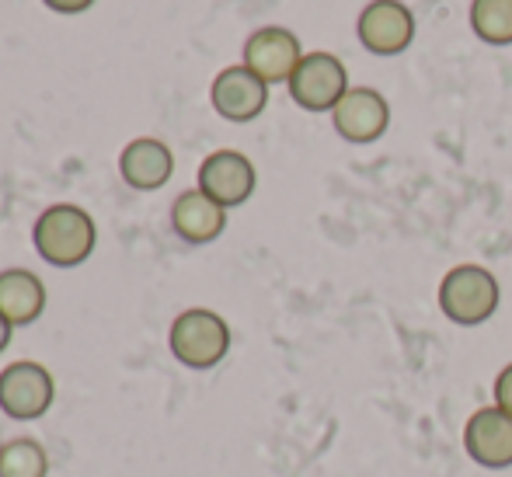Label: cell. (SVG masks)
I'll list each match as a JSON object with an SVG mask.
<instances>
[{"label":"cell","mask_w":512,"mask_h":477,"mask_svg":"<svg viewBox=\"0 0 512 477\" xmlns=\"http://www.w3.org/2000/svg\"><path fill=\"white\" fill-rule=\"evenodd\" d=\"M304 53H300V39L290 28H258L248 42H244V67L258 74L265 84H290L293 70L300 67Z\"/></svg>","instance_id":"6"},{"label":"cell","mask_w":512,"mask_h":477,"mask_svg":"<svg viewBox=\"0 0 512 477\" xmlns=\"http://www.w3.org/2000/svg\"><path fill=\"white\" fill-rule=\"evenodd\" d=\"M49 453L35 439H7L0 446V477H46Z\"/></svg>","instance_id":"16"},{"label":"cell","mask_w":512,"mask_h":477,"mask_svg":"<svg viewBox=\"0 0 512 477\" xmlns=\"http://www.w3.org/2000/svg\"><path fill=\"white\" fill-rule=\"evenodd\" d=\"M42 310H46V286H42V279L35 272L28 269L0 272V314L14 328H25V324L39 321Z\"/></svg>","instance_id":"14"},{"label":"cell","mask_w":512,"mask_h":477,"mask_svg":"<svg viewBox=\"0 0 512 477\" xmlns=\"http://www.w3.org/2000/svg\"><path fill=\"white\" fill-rule=\"evenodd\" d=\"M349 91V74L331 53H307L290 77V98L307 112H335Z\"/></svg>","instance_id":"5"},{"label":"cell","mask_w":512,"mask_h":477,"mask_svg":"<svg viewBox=\"0 0 512 477\" xmlns=\"http://www.w3.org/2000/svg\"><path fill=\"white\" fill-rule=\"evenodd\" d=\"M35 251L42 255V262L56 265V269H77L81 262H88L95 251L98 230L95 220L84 213L81 206L70 202H56L46 213L35 220L32 230Z\"/></svg>","instance_id":"1"},{"label":"cell","mask_w":512,"mask_h":477,"mask_svg":"<svg viewBox=\"0 0 512 477\" xmlns=\"http://www.w3.org/2000/svg\"><path fill=\"white\" fill-rule=\"evenodd\" d=\"M11 331H14V324L7 321L4 314H0V352H4L7 345H11Z\"/></svg>","instance_id":"19"},{"label":"cell","mask_w":512,"mask_h":477,"mask_svg":"<svg viewBox=\"0 0 512 477\" xmlns=\"http://www.w3.org/2000/svg\"><path fill=\"white\" fill-rule=\"evenodd\" d=\"M56 383L46 366L39 363H11L0 373V411L14 422H35L53 408Z\"/></svg>","instance_id":"4"},{"label":"cell","mask_w":512,"mask_h":477,"mask_svg":"<svg viewBox=\"0 0 512 477\" xmlns=\"http://www.w3.org/2000/svg\"><path fill=\"white\" fill-rule=\"evenodd\" d=\"M199 189L223 209L241 206L255 192V164L237 150H216L199 168Z\"/></svg>","instance_id":"10"},{"label":"cell","mask_w":512,"mask_h":477,"mask_svg":"<svg viewBox=\"0 0 512 477\" xmlns=\"http://www.w3.org/2000/svg\"><path fill=\"white\" fill-rule=\"evenodd\" d=\"M42 4L56 14H81V11H88L95 0H42Z\"/></svg>","instance_id":"18"},{"label":"cell","mask_w":512,"mask_h":477,"mask_svg":"<svg viewBox=\"0 0 512 477\" xmlns=\"http://www.w3.org/2000/svg\"><path fill=\"white\" fill-rule=\"evenodd\" d=\"M471 28L488 46H512V0H471Z\"/></svg>","instance_id":"15"},{"label":"cell","mask_w":512,"mask_h":477,"mask_svg":"<svg viewBox=\"0 0 512 477\" xmlns=\"http://www.w3.org/2000/svg\"><path fill=\"white\" fill-rule=\"evenodd\" d=\"M464 450L471 453L474 464L492 467H512V415L502 408H481L471 415L464 429Z\"/></svg>","instance_id":"11"},{"label":"cell","mask_w":512,"mask_h":477,"mask_svg":"<svg viewBox=\"0 0 512 477\" xmlns=\"http://www.w3.org/2000/svg\"><path fill=\"white\" fill-rule=\"evenodd\" d=\"M213 108L227 122H251L265 112V101H269V84L258 74H251L248 67H227L216 74L213 88H209Z\"/></svg>","instance_id":"9"},{"label":"cell","mask_w":512,"mask_h":477,"mask_svg":"<svg viewBox=\"0 0 512 477\" xmlns=\"http://www.w3.org/2000/svg\"><path fill=\"white\" fill-rule=\"evenodd\" d=\"M439 307L453 324H464V328L485 324L499 307V283L481 265H457V269L443 276Z\"/></svg>","instance_id":"3"},{"label":"cell","mask_w":512,"mask_h":477,"mask_svg":"<svg viewBox=\"0 0 512 477\" xmlns=\"http://www.w3.org/2000/svg\"><path fill=\"white\" fill-rule=\"evenodd\" d=\"M168 342L182 366H189V370H213L230 352V328L220 314L196 307L175 317Z\"/></svg>","instance_id":"2"},{"label":"cell","mask_w":512,"mask_h":477,"mask_svg":"<svg viewBox=\"0 0 512 477\" xmlns=\"http://www.w3.org/2000/svg\"><path fill=\"white\" fill-rule=\"evenodd\" d=\"M119 171L129 189L154 192L171 178L175 157H171L168 143L154 140V136H140V140L126 143V150H122V157H119Z\"/></svg>","instance_id":"12"},{"label":"cell","mask_w":512,"mask_h":477,"mask_svg":"<svg viewBox=\"0 0 512 477\" xmlns=\"http://www.w3.org/2000/svg\"><path fill=\"white\" fill-rule=\"evenodd\" d=\"M415 39V18L401 0H373L359 14V42L377 56L405 53Z\"/></svg>","instance_id":"7"},{"label":"cell","mask_w":512,"mask_h":477,"mask_svg":"<svg viewBox=\"0 0 512 477\" xmlns=\"http://www.w3.org/2000/svg\"><path fill=\"white\" fill-rule=\"evenodd\" d=\"M171 227L182 241L189 244H209L227 227V209L213 202L203 189H189L171 206Z\"/></svg>","instance_id":"13"},{"label":"cell","mask_w":512,"mask_h":477,"mask_svg":"<svg viewBox=\"0 0 512 477\" xmlns=\"http://www.w3.org/2000/svg\"><path fill=\"white\" fill-rule=\"evenodd\" d=\"M495 408L512 415V363L499 373V380H495Z\"/></svg>","instance_id":"17"},{"label":"cell","mask_w":512,"mask_h":477,"mask_svg":"<svg viewBox=\"0 0 512 477\" xmlns=\"http://www.w3.org/2000/svg\"><path fill=\"white\" fill-rule=\"evenodd\" d=\"M331 119H335V129H338L342 140L373 143L387 133V126H391V108H387V101L380 91L349 88L345 91V98L335 105Z\"/></svg>","instance_id":"8"}]
</instances>
